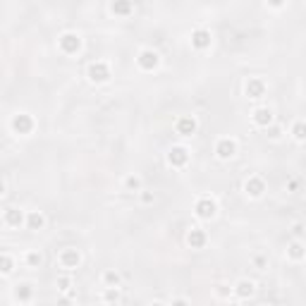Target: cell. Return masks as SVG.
Masks as SVG:
<instances>
[{
  "mask_svg": "<svg viewBox=\"0 0 306 306\" xmlns=\"http://www.w3.org/2000/svg\"><path fill=\"white\" fill-rule=\"evenodd\" d=\"M89 77H91V82H106L110 77L108 65L106 62H93L89 67Z\"/></svg>",
  "mask_w": 306,
  "mask_h": 306,
  "instance_id": "1",
  "label": "cell"
},
{
  "mask_svg": "<svg viewBox=\"0 0 306 306\" xmlns=\"http://www.w3.org/2000/svg\"><path fill=\"white\" fill-rule=\"evenodd\" d=\"M79 46H82V41H79L77 34H65V36H60V48H62V53H77Z\"/></svg>",
  "mask_w": 306,
  "mask_h": 306,
  "instance_id": "2",
  "label": "cell"
},
{
  "mask_svg": "<svg viewBox=\"0 0 306 306\" xmlns=\"http://www.w3.org/2000/svg\"><path fill=\"white\" fill-rule=\"evenodd\" d=\"M12 129H15L17 134H29V132L34 129V120H31L29 115H17V117L12 120Z\"/></svg>",
  "mask_w": 306,
  "mask_h": 306,
  "instance_id": "3",
  "label": "cell"
},
{
  "mask_svg": "<svg viewBox=\"0 0 306 306\" xmlns=\"http://www.w3.org/2000/svg\"><path fill=\"white\" fill-rule=\"evenodd\" d=\"M187 158H189V153H187V148H182V146H175V148L167 153V161H170V165H175V167H182V165L187 163Z\"/></svg>",
  "mask_w": 306,
  "mask_h": 306,
  "instance_id": "4",
  "label": "cell"
},
{
  "mask_svg": "<svg viewBox=\"0 0 306 306\" xmlns=\"http://www.w3.org/2000/svg\"><path fill=\"white\" fill-rule=\"evenodd\" d=\"M196 213L198 218H213L216 216V203L211 198H201L196 203Z\"/></svg>",
  "mask_w": 306,
  "mask_h": 306,
  "instance_id": "5",
  "label": "cell"
},
{
  "mask_svg": "<svg viewBox=\"0 0 306 306\" xmlns=\"http://www.w3.org/2000/svg\"><path fill=\"white\" fill-rule=\"evenodd\" d=\"M60 263H62L65 268H77V266H79V253H77V249H65V251L60 253Z\"/></svg>",
  "mask_w": 306,
  "mask_h": 306,
  "instance_id": "6",
  "label": "cell"
},
{
  "mask_svg": "<svg viewBox=\"0 0 306 306\" xmlns=\"http://www.w3.org/2000/svg\"><path fill=\"white\" fill-rule=\"evenodd\" d=\"M158 65V55L153 53V51H144V53L139 55V67H144V70H153Z\"/></svg>",
  "mask_w": 306,
  "mask_h": 306,
  "instance_id": "7",
  "label": "cell"
},
{
  "mask_svg": "<svg viewBox=\"0 0 306 306\" xmlns=\"http://www.w3.org/2000/svg\"><path fill=\"white\" fill-rule=\"evenodd\" d=\"M192 43L196 46V48H208L211 46V34L206 31V29H198L192 34Z\"/></svg>",
  "mask_w": 306,
  "mask_h": 306,
  "instance_id": "8",
  "label": "cell"
},
{
  "mask_svg": "<svg viewBox=\"0 0 306 306\" xmlns=\"http://www.w3.org/2000/svg\"><path fill=\"white\" fill-rule=\"evenodd\" d=\"M263 91H266V84H263L261 79H249V84H247V96H251V98H261Z\"/></svg>",
  "mask_w": 306,
  "mask_h": 306,
  "instance_id": "9",
  "label": "cell"
},
{
  "mask_svg": "<svg viewBox=\"0 0 306 306\" xmlns=\"http://www.w3.org/2000/svg\"><path fill=\"white\" fill-rule=\"evenodd\" d=\"M216 153L220 156V158H232L234 156V144L230 141V139H223V141H218Z\"/></svg>",
  "mask_w": 306,
  "mask_h": 306,
  "instance_id": "10",
  "label": "cell"
},
{
  "mask_svg": "<svg viewBox=\"0 0 306 306\" xmlns=\"http://www.w3.org/2000/svg\"><path fill=\"white\" fill-rule=\"evenodd\" d=\"M187 242H189L192 249H201L206 244V234H203V230H192L189 237H187Z\"/></svg>",
  "mask_w": 306,
  "mask_h": 306,
  "instance_id": "11",
  "label": "cell"
},
{
  "mask_svg": "<svg viewBox=\"0 0 306 306\" xmlns=\"http://www.w3.org/2000/svg\"><path fill=\"white\" fill-rule=\"evenodd\" d=\"M112 12L120 17H127L132 12V0H112Z\"/></svg>",
  "mask_w": 306,
  "mask_h": 306,
  "instance_id": "12",
  "label": "cell"
},
{
  "mask_svg": "<svg viewBox=\"0 0 306 306\" xmlns=\"http://www.w3.org/2000/svg\"><path fill=\"white\" fill-rule=\"evenodd\" d=\"M263 189H266V184L261 177H251V180L247 182V192L251 194V196H261L263 194Z\"/></svg>",
  "mask_w": 306,
  "mask_h": 306,
  "instance_id": "13",
  "label": "cell"
},
{
  "mask_svg": "<svg viewBox=\"0 0 306 306\" xmlns=\"http://www.w3.org/2000/svg\"><path fill=\"white\" fill-rule=\"evenodd\" d=\"M253 120H256V125L268 127L270 122H273V112H270L268 108H261V110H256V112H253Z\"/></svg>",
  "mask_w": 306,
  "mask_h": 306,
  "instance_id": "14",
  "label": "cell"
},
{
  "mask_svg": "<svg viewBox=\"0 0 306 306\" xmlns=\"http://www.w3.org/2000/svg\"><path fill=\"white\" fill-rule=\"evenodd\" d=\"M194 129H196V122H194L192 117H182L180 122H177V132H180V134H184V137L194 134Z\"/></svg>",
  "mask_w": 306,
  "mask_h": 306,
  "instance_id": "15",
  "label": "cell"
},
{
  "mask_svg": "<svg viewBox=\"0 0 306 306\" xmlns=\"http://www.w3.org/2000/svg\"><path fill=\"white\" fill-rule=\"evenodd\" d=\"M22 220H24V216H22V211H17V208H10V211L5 213V223L12 225V227H19Z\"/></svg>",
  "mask_w": 306,
  "mask_h": 306,
  "instance_id": "16",
  "label": "cell"
},
{
  "mask_svg": "<svg viewBox=\"0 0 306 306\" xmlns=\"http://www.w3.org/2000/svg\"><path fill=\"white\" fill-rule=\"evenodd\" d=\"M251 292H253V285L247 282V280H242V282L237 285V294H239V297H249Z\"/></svg>",
  "mask_w": 306,
  "mask_h": 306,
  "instance_id": "17",
  "label": "cell"
},
{
  "mask_svg": "<svg viewBox=\"0 0 306 306\" xmlns=\"http://www.w3.org/2000/svg\"><path fill=\"white\" fill-rule=\"evenodd\" d=\"M15 297H17L19 302H27V299H31V287H29V285H22V287H17Z\"/></svg>",
  "mask_w": 306,
  "mask_h": 306,
  "instance_id": "18",
  "label": "cell"
},
{
  "mask_svg": "<svg viewBox=\"0 0 306 306\" xmlns=\"http://www.w3.org/2000/svg\"><path fill=\"white\" fill-rule=\"evenodd\" d=\"M29 227H31V230H41V227H43V216H41V213H31V216H29Z\"/></svg>",
  "mask_w": 306,
  "mask_h": 306,
  "instance_id": "19",
  "label": "cell"
},
{
  "mask_svg": "<svg viewBox=\"0 0 306 306\" xmlns=\"http://www.w3.org/2000/svg\"><path fill=\"white\" fill-rule=\"evenodd\" d=\"M12 270V258L10 256H0V273H10Z\"/></svg>",
  "mask_w": 306,
  "mask_h": 306,
  "instance_id": "20",
  "label": "cell"
},
{
  "mask_svg": "<svg viewBox=\"0 0 306 306\" xmlns=\"http://www.w3.org/2000/svg\"><path fill=\"white\" fill-rule=\"evenodd\" d=\"M289 253H292L294 258H302V253H304V249H302V244H299V242H294V244L289 247Z\"/></svg>",
  "mask_w": 306,
  "mask_h": 306,
  "instance_id": "21",
  "label": "cell"
},
{
  "mask_svg": "<svg viewBox=\"0 0 306 306\" xmlns=\"http://www.w3.org/2000/svg\"><path fill=\"white\" fill-rule=\"evenodd\" d=\"M106 282H108V285H117V282H120L117 273H106Z\"/></svg>",
  "mask_w": 306,
  "mask_h": 306,
  "instance_id": "22",
  "label": "cell"
},
{
  "mask_svg": "<svg viewBox=\"0 0 306 306\" xmlns=\"http://www.w3.org/2000/svg\"><path fill=\"white\" fill-rule=\"evenodd\" d=\"M27 261H29V266H38V263H41V256H38V253H29Z\"/></svg>",
  "mask_w": 306,
  "mask_h": 306,
  "instance_id": "23",
  "label": "cell"
},
{
  "mask_svg": "<svg viewBox=\"0 0 306 306\" xmlns=\"http://www.w3.org/2000/svg\"><path fill=\"white\" fill-rule=\"evenodd\" d=\"M294 137H297V139H304V125H302V122L294 127Z\"/></svg>",
  "mask_w": 306,
  "mask_h": 306,
  "instance_id": "24",
  "label": "cell"
},
{
  "mask_svg": "<svg viewBox=\"0 0 306 306\" xmlns=\"http://www.w3.org/2000/svg\"><path fill=\"white\" fill-rule=\"evenodd\" d=\"M127 187H129V189H139V180H137V177H129V180H127Z\"/></svg>",
  "mask_w": 306,
  "mask_h": 306,
  "instance_id": "25",
  "label": "cell"
},
{
  "mask_svg": "<svg viewBox=\"0 0 306 306\" xmlns=\"http://www.w3.org/2000/svg\"><path fill=\"white\" fill-rule=\"evenodd\" d=\"M106 299H108V302H117L120 297H117V292H112V289H110V292H106Z\"/></svg>",
  "mask_w": 306,
  "mask_h": 306,
  "instance_id": "26",
  "label": "cell"
},
{
  "mask_svg": "<svg viewBox=\"0 0 306 306\" xmlns=\"http://www.w3.org/2000/svg\"><path fill=\"white\" fill-rule=\"evenodd\" d=\"M57 285H60V289H70V280H67V278H62Z\"/></svg>",
  "mask_w": 306,
  "mask_h": 306,
  "instance_id": "27",
  "label": "cell"
},
{
  "mask_svg": "<svg viewBox=\"0 0 306 306\" xmlns=\"http://www.w3.org/2000/svg\"><path fill=\"white\" fill-rule=\"evenodd\" d=\"M270 5H273V7H280V5H282V2H285V0H268Z\"/></svg>",
  "mask_w": 306,
  "mask_h": 306,
  "instance_id": "28",
  "label": "cell"
},
{
  "mask_svg": "<svg viewBox=\"0 0 306 306\" xmlns=\"http://www.w3.org/2000/svg\"><path fill=\"white\" fill-rule=\"evenodd\" d=\"M2 192H5V187H2V182H0V196H2Z\"/></svg>",
  "mask_w": 306,
  "mask_h": 306,
  "instance_id": "29",
  "label": "cell"
}]
</instances>
